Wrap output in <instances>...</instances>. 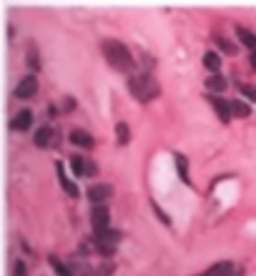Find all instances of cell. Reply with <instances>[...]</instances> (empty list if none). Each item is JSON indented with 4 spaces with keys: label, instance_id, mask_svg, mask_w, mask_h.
<instances>
[{
    "label": "cell",
    "instance_id": "obj_1",
    "mask_svg": "<svg viewBox=\"0 0 256 276\" xmlns=\"http://www.w3.org/2000/svg\"><path fill=\"white\" fill-rule=\"evenodd\" d=\"M103 53H106V60L118 68V71H131L133 68V55L121 40H103Z\"/></svg>",
    "mask_w": 256,
    "mask_h": 276
},
{
    "label": "cell",
    "instance_id": "obj_2",
    "mask_svg": "<svg viewBox=\"0 0 256 276\" xmlns=\"http://www.w3.org/2000/svg\"><path fill=\"white\" fill-rule=\"evenodd\" d=\"M128 88H131V93L138 101H151V98H156L161 93V85L151 76H133V78L128 80Z\"/></svg>",
    "mask_w": 256,
    "mask_h": 276
},
{
    "label": "cell",
    "instance_id": "obj_3",
    "mask_svg": "<svg viewBox=\"0 0 256 276\" xmlns=\"http://www.w3.org/2000/svg\"><path fill=\"white\" fill-rule=\"evenodd\" d=\"M38 93V80L33 78V76H25V78L18 83V88H15V96L18 98H33Z\"/></svg>",
    "mask_w": 256,
    "mask_h": 276
},
{
    "label": "cell",
    "instance_id": "obj_4",
    "mask_svg": "<svg viewBox=\"0 0 256 276\" xmlns=\"http://www.w3.org/2000/svg\"><path fill=\"white\" fill-rule=\"evenodd\" d=\"M111 194H113V189L108 186V183H93L90 189H88V198L98 206V203H103L106 198H111Z\"/></svg>",
    "mask_w": 256,
    "mask_h": 276
},
{
    "label": "cell",
    "instance_id": "obj_5",
    "mask_svg": "<svg viewBox=\"0 0 256 276\" xmlns=\"http://www.w3.org/2000/svg\"><path fill=\"white\" fill-rule=\"evenodd\" d=\"M90 221H93L95 234L106 231V229H108V208H106V206H95L93 213H90Z\"/></svg>",
    "mask_w": 256,
    "mask_h": 276
},
{
    "label": "cell",
    "instance_id": "obj_6",
    "mask_svg": "<svg viewBox=\"0 0 256 276\" xmlns=\"http://www.w3.org/2000/svg\"><path fill=\"white\" fill-rule=\"evenodd\" d=\"M209 101H211V106L216 108L218 118H221V120H231V116H234V113H231V103H226L223 98H209Z\"/></svg>",
    "mask_w": 256,
    "mask_h": 276
},
{
    "label": "cell",
    "instance_id": "obj_7",
    "mask_svg": "<svg viewBox=\"0 0 256 276\" xmlns=\"http://www.w3.org/2000/svg\"><path fill=\"white\" fill-rule=\"evenodd\" d=\"M30 123H33V113H30V111H20V113L13 118L10 126H13L15 131H28V128H30Z\"/></svg>",
    "mask_w": 256,
    "mask_h": 276
},
{
    "label": "cell",
    "instance_id": "obj_8",
    "mask_svg": "<svg viewBox=\"0 0 256 276\" xmlns=\"http://www.w3.org/2000/svg\"><path fill=\"white\" fill-rule=\"evenodd\" d=\"M231 269H234V266H231L229 261H221V264H213V266H209V269H206L201 276H229V274H231Z\"/></svg>",
    "mask_w": 256,
    "mask_h": 276
},
{
    "label": "cell",
    "instance_id": "obj_9",
    "mask_svg": "<svg viewBox=\"0 0 256 276\" xmlns=\"http://www.w3.org/2000/svg\"><path fill=\"white\" fill-rule=\"evenodd\" d=\"M71 141L76 143V146H83V148H93V138H90V133H85V131H73L71 133Z\"/></svg>",
    "mask_w": 256,
    "mask_h": 276
},
{
    "label": "cell",
    "instance_id": "obj_10",
    "mask_svg": "<svg viewBox=\"0 0 256 276\" xmlns=\"http://www.w3.org/2000/svg\"><path fill=\"white\" fill-rule=\"evenodd\" d=\"M236 36H239V40H241L246 48H251V53H256V36L251 33V30H246V28H236Z\"/></svg>",
    "mask_w": 256,
    "mask_h": 276
},
{
    "label": "cell",
    "instance_id": "obj_11",
    "mask_svg": "<svg viewBox=\"0 0 256 276\" xmlns=\"http://www.w3.org/2000/svg\"><path fill=\"white\" fill-rule=\"evenodd\" d=\"M71 166H73V173H76V176L93 173V166H88V163H85V158H81V156H73V158H71Z\"/></svg>",
    "mask_w": 256,
    "mask_h": 276
},
{
    "label": "cell",
    "instance_id": "obj_12",
    "mask_svg": "<svg viewBox=\"0 0 256 276\" xmlns=\"http://www.w3.org/2000/svg\"><path fill=\"white\" fill-rule=\"evenodd\" d=\"M50 136H53V131H50L48 126H43L41 131L36 133V146H38V148H48V146H50Z\"/></svg>",
    "mask_w": 256,
    "mask_h": 276
},
{
    "label": "cell",
    "instance_id": "obj_13",
    "mask_svg": "<svg viewBox=\"0 0 256 276\" xmlns=\"http://www.w3.org/2000/svg\"><path fill=\"white\" fill-rule=\"evenodd\" d=\"M58 178H60V186L66 189V194H68V196H78V186H76V183H71V181L66 178V173H63L60 163H58Z\"/></svg>",
    "mask_w": 256,
    "mask_h": 276
},
{
    "label": "cell",
    "instance_id": "obj_14",
    "mask_svg": "<svg viewBox=\"0 0 256 276\" xmlns=\"http://www.w3.org/2000/svg\"><path fill=\"white\" fill-rule=\"evenodd\" d=\"M204 66H206L209 71H218V68H221V55L213 53V50H209V53L204 55Z\"/></svg>",
    "mask_w": 256,
    "mask_h": 276
},
{
    "label": "cell",
    "instance_id": "obj_15",
    "mask_svg": "<svg viewBox=\"0 0 256 276\" xmlns=\"http://www.w3.org/2000/svg\"><path fill=\"white\" fill-rule=\"evenodd\" d=\"M231 113H234L236 118H249L251 108H249L246 103H241V101H234V103H231Z\"/></svg>",
    "mask_w": 256,
    "mask_h": 276
},
{
    "label": "cell",
    "instance_id": "obj_16",
    "mask_svg": "<svg viewBox=\"0 0 256 276\" xmlns=\"http://www.w3.org/2000/svg\"><path fill=\"white\" fill-rule=\"evenodd\" d=\"M206 88L216 90V93H223L226 90V80L221 78V76H211V78H206Z\"/></svg>",
    "mask_w": 256,
    "mask_h": 276
},
{
    "label": "cell",
    "instance_id": "obj_17",
    "mask_svg": "<svg viewBox=\"0 0 256 276\" xmlns=\"http://www.w3.org/2000/svg\"><path fill=\"white\" fill-rule=\"evenodd\" d=\"M50 266H53V271H55L58 276H73L71 274V269H68L60 259H55V256H50Z\"/></svg>",
    "mask_w": 256,
    "mask_h": 276
},
{
    "label": "cell",
    "instance_id": "obj_18",
    "mask_svg": "<svg viewBox=\"0 0 256 276\" xmlns=\"http://www.w3.org/2000/svg\"><path fill=\"white\" fill-rule=\"evenodd\" d=\"M95 238H101V241H108V243H118V238H121V231H113V229H106V231H101V234H95Z\"/></svg>",
    "mask_w": 256,
    "mask_h": 276
},
{
    "label": "cell",
    "instance_id": "obj_19",
    "mask_svg": "<svg viewBox=\"0 0 256 276\" xmlns=\"http://www.w3.org/2000/svg\"><path fill=\"white\" fill-rule=\"evenodd\" d=\"M116 136H118V143H121V146H126L128 141H131V131H128L126 123H118V126H116Z\"/></svg>",
    "mask_w": 256,
    "mask_h": 276
},
{
    "label": "cell",
    "instance_id": "obj_20",
    "mask_svg": "<svg viewBox=\"0 0 256 276\" xmlns=\"http://www.w3.org/2000/svg\"><path fill=\"white\" fill-rule=\"evenodd\" d=\"M239 90L249 98V101H256V85H249V83H239Z\"/></svg>",
    "mask_w": 256,
    "mask_h": 276
},
{
    "label": "cell",
    "instance_id": "obj_21",
    "mask_svg": "<svg viewBox=\"0 0 256 276\" xmlns=\"http://www.w3.org/2000/svg\"><path fill=\"white\" fill-rule=\"evenodd\" d=\"M178 171H181V178L186 181V183H191V178H188V173H186V158L178 156Z\"/></svg>",
    "mask_w": 256,
    "mask_h": 276
},
{
    "label": "cell",
    "instance_id": "obj_22",
    "mask_svg": "<svg viewBox=\"0 0 256 276\" xmlns=\"http://www.w3.org/2000/svg\"><path fill=\"white\" fill-rule=\"evenodd\" d=\"M216 45H218L221 50H226V53H236V48H234L231 43H226L223 38H216Z\"/></svg>",
    "mask_w": 256,
    "mask_h": 276
},
{
    "label": "cell",
    "instance_id": "obj_23",
    "mask_svg": "<svg viewBox=\"0 0 256 276\" xmlns=\"http://www.w3.org/2000/svg\"><path fill=\"white\" fill-rule=\"evenodd\" d=\"M15 276H25V264H23V261L15 264Z\"/></svg>",
    "mask_w": 256,
    "mask_h": 276
},
{
    "label": "cell",
    "instance_id": "obj_24",
    "mask_svg": "<svg viewBox=\"0 0 256 276\" xmlns=\"http://www.w3.org/2000/svg\"><path fill=\"white\" fill-rule=\"evenodd\" d=\"M249 60H251V68L256 71V53H251V58H249Z\"/></svg>",
    "mask_w": 256,
    "mask_h": 276
}]
</instances>
